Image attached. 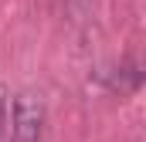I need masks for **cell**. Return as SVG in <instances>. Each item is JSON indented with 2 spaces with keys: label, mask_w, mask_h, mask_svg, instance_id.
Wrapping results in <instances>:
<instances>
[{
  "label": "cell",
  "mask_w": 146,
  "mask_h": 142,
  "mask_svg": "<svg viewBox=\"0 0 146 142\" xmlns=\"http://www.w3.org/2000/svg\"><path fill=\"white\" fill-rule=\"evenodd\" d=\"M44 135V102L34 91H21L10 105V142H41Z\"/></svg>",
  "instance_id": "1"
},
{
  "label": "cell",
  "mask_w": 146,
  "mask_h": 142,
  "mask_svg": "<svg viewBox=\"0 0 146 142\" xmlns=\"http://www.w3.org/2000/svg\"><path fill=\"white\" fill-rule=\"evenodd\" d=\"M68 3V14H72V20H82L85 14H88V7H92V0H65Z\"/></svg>",
  "instance_id": "3"
},
{
  "label": "cell",
  "mask_w": 146,
  "mask_h": 142,
  "mask_svg": "<svg viewBox=\"0 0 146 142\" xmlns=\"http://www.w3.org/2000/svg\"><path fill=\"white\" fill-rule=\"evenodd\" d=\"M0 139H10V95L0 81Z\"/></svg>",
  "instance_id": "2"
},
{
  "label": "cell",
  "mask_w": 146,
  "mask_h": 142,
  "mask_svg": "<svg viewBox=\"0 0 146 142\" xmlns=\"http://www.w3.org/2000/svg\"><path fill=\"white\" fill-rule=\"evenodd\" d=\"M0 142H10V139H0Z\"/></svg>",
  "instance_id": "4"
}]
</instances>
